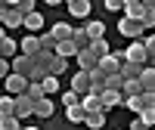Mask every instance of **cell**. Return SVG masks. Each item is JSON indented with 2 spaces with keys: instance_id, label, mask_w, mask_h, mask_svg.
I'll return each instance as SVG.
<instances>
[{
  "instance_id": "cell-1",
  "label": "cell",
  "mask_w": 155,
  "mask_h": 130,
  "mask_svg": "<svg viewBox=\"0 0 155 130\" xmlns=\"http://www.w3.org/2000/svg\"><path fill=\"white\" fill-rule=\"evenodd\" d=\"M124 62H130V65H149V56H146V50L140 41H130L124 50Z\"/></svg>"
},
{
  "instance_id": "cell-2",
  "label": "cell",
  "mask_w": 155,
  "mask_h": 130,
  "mask_svg": "<svg viewBox=\"0 0 155 130\" xmlns=\"http://www.w3.org/2000/svg\"><path fill=\"white\" fill-rule=\"evenodd\" d=\"M0 87L6 90V96H12V99H16V96H25V90H28V81H25V77H19V74H9Z\"/></svg>"
},
{
  "instance_id": "cell-3",
  "label": "cell",
  "mask_w": 155,
  "mask_h": 130,
  "mask_svg": "<svg viewBox=\"0 0 155 130\" xmlns=\"http://www.w3.org/2000/svg\"><path fill=\"white\" fill-rule=\"evenodd\" d=\"M118 31H121L124 37H130V41H140V37L146 34V31H143V25H140L137 19H124V16L118 19Z\"/></svg>"
},
{
  "instance_id": "cell-4",
  "label": "cell",
  "mask_w": 155,
  "mask_h": 130,
  "mask_svg": "<svg viewBox=\"0 0 155 130\" xmlns=\"http://www.w3.org/2000/svg\"><path fill=\"white\" fill-rule=\"evenodd\" d=\"M37 53H41V41H37V34H28V37H22V41H19V56L34 59Z\"/></svg>"
},
{
  "instance_id": "cell-5",
  "label": "cell",
  "mask_w": 155,
  "mask_h": 130,
  "mask_svg": "<svg viewBox=\"0 0 155 130\" xmlns=\"http://www.w3.org/2000/svg\"><path fill=\"white\" fill-rule=\"evenodd\" d=\"M121 65H124V53H109L106 59H99V68L106 74H118Z\"/></svg>"
},
{
  "instance_id": "cell-6",
  "label": "cell",
  "mask_w": 155,
  "mask_h": 130,
  "mask_svg": "<svg viewBox=\"0 0 155 130\" xmlns=\"http://www.w3.org/2000/svg\"><path fill=\"white\" fill-rule=\"evenodd\" d=\"M12 102H16V109H12V115H16L19 121H22V118H31V115H34V102H31L28 96H16Z\"/></svg>"
},
{
  "instance_id": "cell-7",
  "label": "cell",
  "mask_w": 155,
  "mask_h": 130,
  "mask_svg": "<svg viewBox=\"0 0 155 130\" xmlns=\"http://www.w3.org/2000/svg\"><path fill=\"white\" fill-rule=\"evenodd\" d=\"M84 34H87L90 44H93V41H102V37H106V25H102L99 19H90V22L84 25Z\"/></svg>"
},
{
  "instance_id": "cell-8",
  "label": "cell",
  "mask_w": 155,
  "mask_h": 130,
  "mask_svg": "<svg viewBox=\"0 0 155 130\" xmlns=\"http://www.w3.org/2000/svg\"><path fill=\"white\" fill-rule=\"evenodd\" d=\"M99 106H102V112H112V109H118L121 106V93H115V90H102L99 93Z\"/></svg>"
},
{
  "instance_id": "cell-9",
  "label": "cell",
  "mask_w": 155,
  "mask_h": 130,
  "mask_svg": "<svg viewBox=\"0 0 155 130\" xmlns=\"http://www.w3.org/2000/svg\"><path fill=\"white\" fill-rule=\"evenodd\" d=\"M68 16H74V19H87L90 16V9H93V6H90V0H68Z\"/></svg>"
},
{
  "instance_id": "cell-10",
  "label": "cell",
  "mask_w": 155,
  "mask_h": 130,
  "mask_svg": "<svg viewBox=\"0 0 155 130\" xmlns=\"http://www.w3.org/2000/svg\"><path fill=\"white\" fill-rule=\"evenodd\" d=\"M71 90L78 96H87L90 93V74L87 71H74V77H71Z\"/></svg>"
},
{
  "instance_id": "cell-11",
  "label": "cell",
  "mask_w": 155,
  "mask_h": 130,
  "mask_svg": "<svg viewBox=\"0 0 155 130\" xmlns=\"http://www.w3.org/2000/svg\"><path fill=\"white\" fill-rule=\"evenodd\" d=\"M121 12L124 19H143V0H127V3H121Z\"/></svg>"
},
{
  "instance_id": "cell-12",
  "label": "cell",
  "mask_w": 155,
  "mask_h": 130,
  "mask_svg": "<svg viewBox=\"0 0 155 130\" xmlns=\"http://www.w3.org/2000/svg\"><path fill=\"white\" fill-rule=\"evenodd\" d=\"M74 59H78V65H81V68H78V71H87V74H90V71H93L96 65H99V62H96V56L90 53V50H81V53H78Z\"/></svg>"
},
{
  "instance_id": "cell-13",
  "label": "cell",
  "mask_w": 155,
  "mask_h": 130,
  "mask_svg": "<svg viewBox=\"0 0 155 130\" xmlns=\"http://www.w3.org/2000/svg\"><path fill=\"white\" fill-rule=\"evenodd\" d=\"M53 112H56V106H53L50 96H44V99L34 102V115H37V118H53Z\"/></svg>"
},
{
  "instance_id": "cell-14",
  "label": "cell",
  "mask_w": 155,
  "mask_h": 130,
  "mask_svg": "<svg viewBox=\"0 0 155 130\" xmlns=\"http://www.w3.org/2000/svg\"><path fill=\"white\" fill-rule=\"evenodd\" d=\"M22 28H28V34H41V28H44V16H41V12L25 16V19H22Z\"/></svg>"
},
{
  "instance_id": "cell-15",
  "label": "cell",
  "mask_w": 155,
  "mask_h": 130,
  "mask_svg": "<svg viewBox=\"0 0 155 130\" xmlns=\"http://www.w3.org/2000/svg\"><path fill=\"white\" fill-rule=\"evenodd\" d=\"M71 31H74V28H71L68 22H56L53 28H50V34L56 37V44H62V41H71Z\"/></svg>"
},
{
  "instance_id": "cell-16",
  "label": "cell",
  "mask_w": 155,
  "mask_h": 130,
  "mask_svg": "<svg viewBox=\"0 0 155 130\" xmlns=\"http://www.w3.org/2000/svg\"><path fill=\"white\" fill-rule=\"evenodd\" d=\"M19 56V41H12V37H6L3 44H0V59H6V62H12Z\"/></svg>"
},
{
  "instance_id": "cell-17",
  "label": "cell",
  "mask_w": 155,
  "mask_h": 130,
  "mask_svg": "<svg viewBox=\"0 0 155 130\" xmlns=\"http://www.w3.org/2000/svg\"><path fill=\"white\" fill-rule=\"evenodd\" d=\"M53 56H59V59H74L78 56V47L71 44V41H62V44H56V50H53Z\"/></svg>"
},
{
  "instance_id": "cell-18",
  "label": "cell",
  "mask_w": 155,
  "mask_h": 130,
  "mask_svg": "<svg viewBox=\"0 0 155 130\" xmlns=\"http://www.w3.org/2000/svg\"><path fill=\"white\" fill-rule=\"evenodd\" d=\"M143 68H146V65H130V62H124L121 65V81H140V74H143Z\"/></svg>"
},
{
  "instance_id": "cell-19",
  "label": "cell",
  "mask_w": 155,
  "mask_h": 130,
  "mask_svg": "<svg viewBox=\"0 0 155 130\" xmlns=\"http://www.w3.org/2000/svg\"><path fill=\"white\" fill-rule=\"evenodd\" d=\"M140 87H143V93H155V68H143V74H140Z\"/></svg>"
},
{
  "instance_id": "cell-20",
  "label": "cell",
  "mask_w": 155,
  "mask_h": 130,
  "mask_svg": "<svg viewBox=\"0 0 155 130\" xmlns=\"http://www.w3.org/2000/svg\"><path fill=\"white\" fill-rule=\"evenodd\" d=\"M22 19H25L22 12H16V9L9 6V12L3 16V22H0V28H6V31H9V28H22Z\"/></svg>"
},
{
  "instance_id": "cell-21",
  "label": "cell",
  "mask_w": 155,
  "mask_h": 130,
  "mask_svg": "<svg viewBox=\"0 0 155 130\" xmlns=\"http://www.w3.org/2000/svg\"><path fill=\"white\" fill-rule=\"evenodd\" d=\"M87 50L96 56V62H99V59H106V56L112 53V47H109V41H106V37H102V41H93V44H90Z\"/></svg>"
},
{
  "instance_id": "cell-22",
  "label": "cell",
  "mask_w": 155,
  "mask_h": 130,
  "mask_svg": "<svg viewBox=\"0 0 155 130\" xmlns=\"http://www.w3.org/2000/svg\"><path fill=\"white\" fill-rule=\"evenodd\" d=\"M84 124L90 130H102V127H106V112H90L87 118H84Z\"/></svg>"
},
{
  "instance_id": "cell-23",
  "label": "cell",
  "mask_w": 155,
  "mask_h": 130,
  "mask_svg": "<svg viewBox=\"0 0 155 130\" xmlns=\"http://www.w3.org/2000/svg\"><path fill=\"white\" fill-rule=\"evenodd\" d=\"M81 109L90 115V112H102V106H99V96L96 93H87V96H81Z\"/></svg>"
},
{
  "instance_id": "cell-24",
  "label": "cell",
  "mask_w": 155,
  "mask_h": 130,
  "mask_svg": "<svg viewBox=\"0 0 155 130\" xmlns=\"http://www.w3.org/2000/svg\"><path fill=\"white\" fill-rule=\"evenodd\" d=\"M121 106H127L134 115H140V112H146V106H143V93L140 96H127V99H121Z\"/></svg>"
},
{
  "instance_id": "cell-25",
  "label": "cell",
  "mask_w": 155,
  "mask_h": 130,
  "mask_svg": "<svg viewBox=\"0 0 155 130\" xmlns=\"http://www.w3.org/2000/svg\"><path fill=\"white\" fill-rule=\"evenodd\" d=\"M12 9L22 12V16H31V12H37V3H34V0H16V3H12Z\"/></svg>"
},
{
  "instance_id": "cell-26",
  "label": "cell",
  "mask_w": 155,
  "mask_h": 130,
  "mask_svg": "<svg viewBox=\"0 0 155 130\" xmlns=\"http://www.w3.org/2000/svg\"><path fill=\"white\" fill-rule=\"evenodd\" d=\"M71 44L78 47V53H81V50H87V47H90V41H87L84 28H74V31H71Z\"/></svg>"
},
{
  "instance_id": "cell-27",
  "label": "cell",
  "mask_w": 155,
  "mask_h": 130,
  "mask_svg": "<svg viewBox=\"0 0 155 130\" xmlns=\"http://www.w3.org/2000/svg\"><path fill=\"white\" fill-rule=\"evenodd\" d=\"M140 93H143L140 81H124V87H121V99H127V96H140Z\"/></svg>"
},
{
  "instance_id": "cell-28",
  "label": "cell",
  "mask_w": 155,
  "mask_h": 130,
  "mask_svg": "<svg viewBox=\"0 0 155 130\" xmlns=\"http://www.w3.org/2000/svg\"><path fill=\"white\" fill-rule=\"evenodd\" d=\"M65 118H68L71 124H84V118H87V112H84L81 106H71V109H65Z\"/></svg>"
},
{
  "instance_id": "cell-29",
  "label": "cell",
  "mask_w": 155,
  "mask_h": 130,
  "mask_svg": "<svg viewBox=\"0 0 155 130\" xmlns=\"http://www.w3.org/2000/svg\"><path fill=\"white\" fill-rule=\"evenodd\" d=\"M12 109H16L12 96H0V118H16V115H12Z\"/></svg>"
},
{
  "instance_id": "cell-30",
  "label": "cell",
  "mask_w": 155,
  "mask_h": 130,
  "mask_svg": "<svg viewBox=\"0 0 155 130\" xmlns=\"http://www.w3.org/2000/svg\"><path fill=\"white\" fill-rule=\"evenodd\" d=\"M37 41H41V50H44V53H53V50H56V37L50 34V31L37 34Z\"/></svg>"
},
{
  "instance_id": "cell-31",
  "label": "cell",
  "mask_w": 155,
  "mask_h": 130,
  "mask_svg": "<svg viewBox=\"0 0 155 130\" xmlns=\"http://www.w3.org/2000/svg\"><path fill=\"white\" fill-rule=\"evenodd\" d=\"M41 90H44V96H53L56 93V90H59V77H44V81H41Z\"/></svg>"
},
{
  "instance_id": "cell-32",
  "label": "cell",
  "mask_w": 155,
  "mask_h": 130,
  "mask_svg": "<svg viewBox=\"0 0 155 130\" xmlns=\"http://www.w3.org/2000/svg\"><path fill=\"white\" fill-rule=\"evenodd\" d=\"M140 44H143L146 56H149V62H152V59H155V34H143V37H140Z\"/></svg>"
},
{
  "instance_id": "cell-33",
  "label": "cell",
  "mask_w": 155,
  "mask_h": 130,
  "mask_svg": "<svg viewBox=\"0 0 155 130\" xmlns=\"http://www.w3.org/2000/svg\"><path fill=\"white\" fill-rule=\"evenodd\" d=\"M65 68H68V62H65V59H59V56H53V62H50V77H59Z\"/></svg>"
},
{
  "instance_id": "cell-34",
  "label": "cell",
  "mask_w": 155,
  "mask_h": 130,
  "mask_svg": "<svg viewBox=\"0 0 155 130\" xmlns=\"http://www.w3.org/2000/svg\"><path fill=\"white\" fill-rule=\"evenodd\" d=\"M121 87H124L121 74H109V77H106V87H102V90H115V93H121Z\"/></svg>"
},
{
  "instance_id": "cell-35",
  "label": "cell",
  "mask_w": 155,
  "mask_h": 130,
  "mask_svg": "<svg viewBox=\"0 0 155 130\" xmlns=\"http://www.w3.org/2000/svg\"><path fill=\"white\" fill-rule=\"evenodd\" d=\"M62 106H65V109H71V106H81V96H78L74 90H65V93H62Z\"/></svg>"
},
{
  "instance_id": "cell-36",
  "label": "cell",
  "mask_w": 155,
  "mask_h": 130,
  "mask_svg": "<svg viewBox=\"0 0 155 130\" xmlns=\"http://www.w3.org/2000/svg\"><path fill=\"white\" fill-rule=\"evenodd\" d=\"M25 96H28L31 102H37V99H44V90H41V84H28V90H25Z\"/></svg>"
},
{
  "instance_id": "cell-37",
  "label": "cell",
  "mask_w": 155,
  "mask_h": 130,
  "mask_svg": "<svg viewBox=\"0 0 155 130\" xmlns=\"http://www.w3.org/2000/svg\"><path fill=\"white\" fill-rule=\"evenodd\" d=\"M137 118H140V121H143V124L152 130V127H155V109H146V112H140Z\"/></svg>"
},
{
  "instance_id": "cell-38",
  "label": "cell",
  "mask_w": 155,
  "mask_h": 130,
  "mask_svg": "<svg viewBox=\"0 0 155 130\" xmlns=\"http://www.w3.org/2000/svg\"><path fill=\"white\" fill-rule=\"evenodd\" d=\"M0 130H22L19 118H0Z\"/></svg>"
},
{
  "instance_id": "cell-39",
  "label": "cell",
  "mask_w": 155,
  "mask_h": 130,
  "mask_svg": "<svg viewBox=\"0 0 155 130\" xmlns=\"http://www.w3.org/2000/svg\"><path fill=\"white\" fill-rule=\"evenodd\" d=\"M140 25H143V31L155 28V12H146V9H143V19H140Z\"/></svg>"
},
{
  "instance_id": "cell-40",
  "label": "cell",
  "mask_w": 155,
  "mask_h": 130,
  "mask_svg": "<svg viewBox=\"0 0 155 130\" xmlns=\"http://www.w3.org/2000/svg\"><path fill=\"white\" fill-rule=\"evenodd\" d=\"M9 74H12V65H9L6 59H0V84H3L6 77H9Z\"/></svg>"
},
{
  "instance_id": "cell-41",
  "label": "cell",
  "mask_w": 155,
  "mask_h": 130,
  "mask_svg": "<svg viewBox=\"0 0 155 130\" xmlns=\"http://www.w3.org/2000/svg\"><path fill=\"white\" fill-rule=\"evenodd\" d=\"M106 9L109 12H121V0H106Z\"/></svg>"
},
{
  "instance_id": "cell-42",
  "label": "cell",
  "mask_w": 155,
  "mask_h": 130,
  "mask_svg": "<svg viewBox=\"0 0 155 130\" xmlns=\"http://www.w3.org/2000/svg\"><path fill=\"white\" fill-rule=\"evenodd\" d=\"M127 130H149V127H146L143 121H140V118H134V121H130V127H127Z\"/></svg>"
},
{
  "instance_id": "cell-43",
  "label": "cell",
  "mask_w": 155,
  "mask_h": 130,
  "mask_svg": "<svg viewBox=\"0 0 155 130\" xmlns=\"http://www.w3.org/2000/svg\"><path fill=\"white\" fill-rule=\"evenodd\" d=\"M143 9L146 12H155V0H143Z\"/></svg>"
},
{
  "instance_id": "cell-44",
  "label": "cell",
  "mask_w": 155,
  "mask_h": 130,
  "mask_svg": "<svg viewBox=\"0 0 155 130\" xmlns=\"http://www.w3.org/2000/svg\"><path fill=\"white\" fill-rule=\"evenodd\" d=\"M6 37H9V34H6V28H0V44H3V41H6Z\"/></svg>"
},
{
  "instance_id": "cell-45",
  "label": "cell",
  "mask_w": 155,
  "mask_h": 130,
  "mask_svg": "<svg viewBox=\"0 0 155 130\" xmlns=\"http://www.w3.org/2000/svg\"><path fill=\"white\" fill-rule=\"evenodd\" d=\"M22 130H41V127H22Z\"/></svg>"
},
{
  "instance_id": "cell-46",
  "label": "cell",
  "mask_w": 155,
  "mask_h": 130,
  "mask_svg": "<svg viewBox=\"0 0 155 130\" xmlns=\"http://www.w3.org/2000/svg\"><path fill=\"white\" fill-rule=\"evenodd\" d=\"M149 68H155V59H152V62H149Z\"/></svg>"
},
{
  "instance_id": "cell-47",
  "label": "cell",
  "mask_w": 155,
  "mask_h": 130,
  "mask_svg": "<svg viewBox=\"0 0 155 130\" xmlns=\"http://www.w3.org/2000/svg\"><path fill=\"white\" fill-rule=\"evenodd\" d=\"M121 130H127V127H121Z\"/></svg>"
},
{
  "instance_id": "cell-48",
  "label": "cell",
  "mask_w": 155,
  "mask_h": 130,
  "mask_svg": "<svg viewBox=\"0 0 155 130\" xmlns=\"http://www.w3.org/2000/svg\"><path fill=\"white\" fill-rule=\"evenodd\" d=\"M152 130H155V127H152Z\"/></svg>"
}]
</instances>
